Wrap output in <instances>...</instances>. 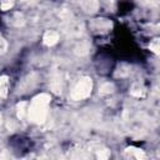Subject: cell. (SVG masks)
<instances>
[{
  "instance_id": "1",
  "label": "cell",
  "mask_w": 160,
  "mask_h": 160,
  "mask_svg": "<svg viewBox=\"0 0 160 160\" xmlns=\"http://www.w3.org/2000/svg\"><path fill=\"white\" fill-rule=\"evenodd\" d=\"M49 104H50V95L49 94L42 92L40 95H36L32 99V101L28 109V115H29L30 120L34 122H38V124L42 122L46 118Z\"/></svg>"
},
{
  "instance_id": "2",
  "label": "cell",
  "mask_w": 160,
  "mask_h": 160,
  "mask_svg": "<svg viewBox=\"0 0 160 160\" xmlns=\"http://www.w3.org/2000/svg\"><path fill=\"white\" fill-rule=\"evenodd\" d=\"M91 89H92V81L90 78H82L72 89L71 94H70V98L72 100H82L85 98H88L91 92Z\"/></svg>"
},
{
  "instance_id": "3",
  "label": "cell",
  "mask_w": 160,
  "mask_h": 160,
  "mask_svg": "<svg viewBox=\"0 0 160 160\" xmlns=\"http://www.w3.org/2000/svg\"><path fill=\"white\" fill-rule=\"evenodd\" d=\"M80 5L86 12H95L98 10L99 2H98V0H81Z\"/></svg>"
},
{
  "instance_id": "4",
  "label": "cell",
  "mask_w": 160,
  "mask_h": 160,
  "mask_svg": "<svg viewBox=\"0 0 160 160\" xmlns=\"http://www.w3.org/2000/svg\"><path fill=\"white\" fill-rule=\"evenodd\" d=\"M58 40H59V34L56 31L50 30V31H46L45 35H44V42L46 45H49V46L55 45L58 42Z\"/></svg>"
},
{
  "instance_id": "5",
  "label": "cell",
  "mask_w": 160,
  "mask_h": 160,
  "mask_svg": "<svg viewBox=\"0 0 160 160\" xmlns=\"http://www.w3.org/2000/svg\"><path fill=\"white\" fill-rule=\"evenodd\" d=\"M9 89V78L6 75L0 76V98H5L8 95Z\"/></svg>"
},
{
  "instance_id": "6",
  "label": "cell",
  "mask_w": 160,
  "mask_h": 160,
  "mask_svg": "<svg viewBox=\"0 0 160 160\" xmlns=\"http://www.w3.org/2000/svg\"><path fill=\"white\" fill-rule=\"evenodd\" d=\"M51 89L54 90V92L60 94L61 92V80L59 76H55L54 80L51 81Z\"/></svg>"
},
{
  "instance_id": "7",
  "label": "cell",
  "mask_w": 160,
  "mask_h": 160,
  "mask_svg": "<svg viewBox=\"0 0 160 160\" xmlns=\"http://www.w3.org/2000/svg\"><path fill=\"white\" fill-rule=\"evenodd\" d=\"M28 104L25 102V101H22V102H20L19 105H18V116L20 118V119H24L25 118V115L28 114Z\"/></svg>"
},
{
  "instance_id": "8",
  "label": "cell",
  "mask_w": 160,
  "mask_h": 160,
  "mask_svg": "<svg viewBox=\"0 0 160 160\" xmlns=\"http://www.w3.org/2000/svg\"><path fill=\"white\" fill-rule=\"evenodd\" d=\"M111 91H112V84L106 82V84H104V85L101 86L100 94H101V95H104V94H109V92H111Z\"/></svg>"
},
{
  "instance_id": "9",
  "label": "cell",
  "mask_w": 160,
  "mask_h": 160,
  "mask_svg": "<svg viewBox=\"0 0 160 160\" xmlns=\"http://www.w3.org/2000/svg\"><path fill=\"white\" fill-rule=\"evenodd\" d=\"M12 5H14V1H12V0H1L0 8H1L2 10H9Z\"/></svg>"
},
{
  "instance_id": "10",
  "label": "cell",
  "mask_w": 160,
  "mask_h": 160,
  "mask_svg": "<svg viewBox=\"0 0 160 160\" xmlns=\"http://www.w3.org/2000/svg\"><path fill=\"white\" fill-rule=\"evenodd\" d=\"M150 49H151L155 54L159 52V39H154V40L150 42Z\"/></svg>"
},
{
  "instance_id": "11",
  "label": "cell",
  "mask_w": 160,
  "mask_h": 160,
  "mask_svg": "<svg viewBox=\"0 0 160 160\" xmlns=\"http://www.w3.org/2000/svg\"><path fill=\"white\" fill-rule=\"evenodd\" d=\"M6 48H8L6 41L0 36V54H4V52L6 51Z\"/></svg>"
},
{
  "instance_id": "12",
  "label": "cell",
  "mask_w": 160,
  "mask_h": 160,
  "mask_svg": "<svg viewBox=\"0 0 160 160\" xmlns=\"http://www.w3.org/2000/svg\"><path fill=\"white\" fill-rule=\"evenodd\" d=\"M21 1H22V2H29V4H30V2H32V1H35V0H21Z\"/></svg>"
},
{
  "instance_id": "13",
  "label": "cell",
  "mask_w": 160,
  "mask_h": 160,
  "mask_svg": "<svg viewBox=\"0 0 160 160\" xmlns=\"http://www.w3.org/2000/svg\"><path fill=\"white\" fill-rule=\"evenodd\" d=\"M1 119H2V118H1V114H0V125H1Z\"/></svg>"
}]
</instances>
